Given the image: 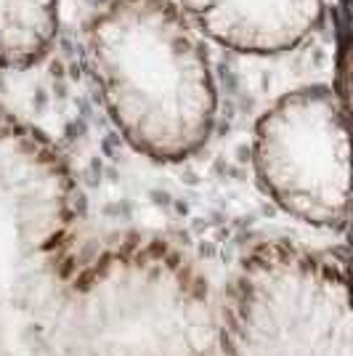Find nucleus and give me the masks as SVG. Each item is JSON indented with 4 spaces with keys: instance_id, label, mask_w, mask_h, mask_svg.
Instances as JSON below:
<instances>
[{
    "instance_id": "20e7f679",
    "label": "nucleus",
    "mask_w": 353,
    "mask_h": 356,
    "mask_svg": "<svg viewBox=\"0 0 353 356\" xmlns=\"http://www.w3.org/2000/svg\"><path fill=\"white\" fill-rule=\"evenodd\" d=\"M252 165L263 192L297 221L343 229L351 205L345 106L327 86L284 93L252 136Z\"/></svg>"
},
{
    "instance_id": "7ed1b4c3",
    "label": "nucleus",
    "mask_w": 353,
    "mask_h": 356,
    "mask_svg": "<svg viewBox=\"0 0 353 356\" xmlns=\"http://www.w3.org/2000/svg\"><path fill=\"white\" fill-rule=\"evenodd\" d=\"M221 356H353L345 261L268 242L236 271L218 316Z\"/></svg>"
},
{
    "instance_id": "f03ea898",
    "label": "nucleus",
    "mask_w": 353,
    "mask_h": 356,
    "mask_svg": "<svg viewBox=\"0 0 353 356\" xmlns=\"http://www.w3.org/2000/svg\"><path fill=\"white\" fill-rule=\"evenodd\" d=\"M85 59L136 152L178 163L207 144L218 90L205 38L178 0H104L85 27Z\"/></svg>"
},
{
    "instance_id": "39448f33",
    "label": "nucleus",
    "mask_w": 353,
    "mask_h": 356,
    "mask_svg": "<svg viewBox=\"0 0 353 356\" xmlns=\"http://www.w3.org/2000/svg\"><path fill=\"white\" fill-rule=\"evenodd\" d=\"M197 32L236 54H287L316 32L324 0H178Z\"/></svg>"
},
{
    "instance_id": "423d86ee",
    "label": "nucleus",
    "mask_w": 353,
    "mask_h": 356,
    "mask_svg": "<svg viewBox=\"0 0 353 356\" xmlns=\"http://www.w3.org/2000/svg\"><path fill=\"white\" fill-rule=\"evenodd\" d=\"M59 32V0H0V67L24 70L48 54Z\"/></svg>"
},
{
    "instance_id": "f257e3e1",
    "label": "nucleus",
    "mask_w": 353,
    "mask_h": 356,
    "mask_svg": "<svg viewBox=\"0 0 353 356\" xmlns=\"http://www.w3.org/2000/svg\"><path fill=\"white\" fill-rule=\"evenodd\" d=\"M207 280L162 239L83 248L59 149L0 109V356H213Z\"/></svg>"
}]
</instances>
